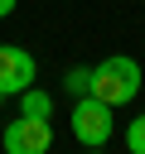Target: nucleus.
<instances>
[{"instance_id": "nucleus-1", "label": "nucleus", "mask_w": 145, "mask_h": 154, "mask_svg": "<svg viewBox=\"0 0 145 154\" xmlns=\"http://www.w3.org/2000/svg\"><path fill=\"white\" fill-rule=\"evenodd\" d=\"M97 101H106V106H126L135 91H140V63L135 58H126V53H116V58H106V63H97L92 67V87H87Z\"/></svg>"}, {"instance_id": "nucleus-2", "label": "nucleus", "mask_w": 145, "mask_h": 154, "mask_svg": "<svg viewBox=\"0 0 145 154\" xmlns=\"http://www.w3.org/2000/svg\"><path fill=\"white\" fill-rule=\"evenodd\" d=\"M53 144V125L39 116H19L5 125V154H48Z\"/></svg>"}, {"instance_id": "nucleus-3", "label": "nucleus", "mask_w": 145, "mask_h": 154, "mask_svg": "<svg viewBox=\"0 0 145 154\" xmlns=\"http://www.w3.org/2000/svg\"><path fill=\"white\" fill-rule=\"evenodd\" d=\"M72 135H77L82 144H102V140L111 135V106L97 101L92 91L77 96V106H72Z\"/></svg>"}, {"instance_id": "nucleus-4", "label": "nucleus", "mask_w": 145, "mask_h": 154, "mask_svg": "<svg viewBox=\"0 0 145 154\" xmlns=\"http://www.w3.org/2000/svg\"><path fill=\"white\" fill-rule=\"evenodd\" d=\"M29 82H34V58H29L24 48H10V43H0V101H5L10 91L19 96Z\"/></svg>"}, {"instance_id": "nucleus-5", "label": "nucleus", "mask_w": 145, "mask_h": 154, "mask_svg": "<svg viewBox=\"0 0 145 154\" xmlns=\"http://www.w3.org/2000/svg\"><path fill=\"white\" fill-rule=\"evenodd\" d=\"M19 96H24V111H19V116H39V120H48V116H53V96H48V91L24 87Z\"/></svg>"}, {"instance_id": "nucleus-6", "label": "nucleus", "mask_w": 145, "mask_h": 154, "mask_svg": "<svg viewBox=\"0 0 145 154\" xmlns=\"http://www.w3.org/2000/svg\"><path fill=\"white\" fill-rule=\"evenodd\" d=\"M126 149H130V154H145V116L130 120V130H126Z\"/></svg>"}, {"instance_id": "nucleus-7", "label": "nucleus", "mask_w": 145, "mask_h": 154, "mask_svg": "<svg viewBox=\"0 0 145 154\" xmlns=\"http://www.w3.org/2000/svg\"><path fill=\"white\" fill-rule=\"evenodd\" d=\"M63 87H68V91H72V96H87V87H92V72H82V67H72V72H68V82H63Z\"/></svg>"}, {"instance_id": "nucleus-8", "label": "nucleus", "mask_w": 145, "mask_h": 154, "mask_svg": "<svg viewBox=\"0 0 145 154\" xmlns=\"http://www.w3.org/2000/svg\"><path fill=\"white\" fill-rule=\"evenodd\" d=\"M10 10H14V0H0V19H5V14H10Z\"/></svg>"}, {"instance_id": "nucleus-9", "label": "nucleus", "mask_w": 145, "mask_h": 154, "mask_svg": "<svg viewBox=\"0 0 145 154\" xmlns=\"http://www.w3.org/2000/svg\"><path fill=\"white\" fill-rule=\"evenodd\" d=\"M87 154H102V149H97V144H87Z\"/></svg>"}]
</instances>
